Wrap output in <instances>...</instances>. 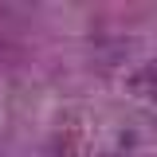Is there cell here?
Segmentation results:
<instances>
[{
	"instance_id": "obj_1",
	"label": "cell",
	"mask_w": 157,
	"mask_h": 157,
	"mask_svg": "<svg viewBox=\"0 0 157 157\" xmlns=\"http://www.w3.org/2000/svg\"><path fill=\"white\" fill-rule=\"evenodd\" d=\"M134 90H137V94H145L149 102H157V59H149V63L134 75Z\"/></svg>"
},
{
	"instance_id": "obj_2",
	"label": "cell",
	"mask_w": 157,
	"mask_h": 157,
	"mask_svg": "<svg viewBox=\"0 0 157 157\" xmlns=\"http://www.w3.org/2000/svg\"><path fill=\"white\" fill-rule=\"evenodd\" d=\"M0 157H4V153H0Z\"/></svg>"
}]
</instances>
